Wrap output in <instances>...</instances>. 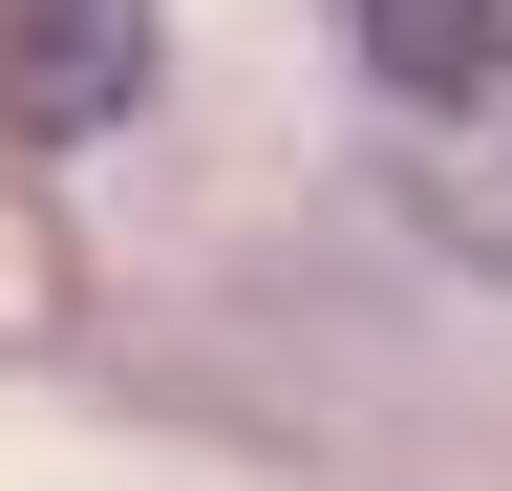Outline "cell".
I'll return each mask as SVG.
<instances>
[{"mask_svg":"<svg viewBox=\"0 0 512 491\" xmlns=\"http://www.w3.org/2000/svg\"><path fill=\"white\" fill-rule=\"evenodd\" d=\"M384 171H406V214H427V235H448L470 278H512V86L384 107Z\"/></svg>","mask_w":512,"mask_h":491,"instance_id":"6da1fadb","label":"cell"},{"mask_svg":"<svg viewBox=\"0 0 512 491\" xmlns=\"http://www.w3.org/2000/svg\"><path fill=\"white\" fill-rule=\"evenodd\" d=\"M0 86H22V129H107L150 86V0H22L0 22Z\"/></svg>","mask_w":512,"mask_h":491,"instance_id":"7a4b0ae2","label":"cell"},{"mask_svg":"<svg viewBox=\"0 0 512 491\" xmlns=\"http://www.w3.org/2000/svg\"><path fill=\"white\" fill-rule=\"evenodd\" d=\"M342 22V65L384 107H448V86H512V0H320Z\"/></svg>","mask_w":512,"mask_h":491,"instance_id":"3957f363","label":"cell"}]
</instances>
